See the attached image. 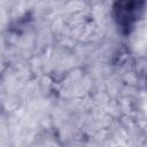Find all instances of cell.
I'll return each instance as SVG.
<instances>
[{
    "instance_id": "6da1fadb",
    "label": "cell",
    "mask_w": 147,
    "mask_h": 147,
    "mask_svg": "<svg viewBox=\"0 0 147 147\" xmlns=\"http://www.w3.org/2000/svg\"><path fill=\"white\" fill-rule=\"evenodd\" d=\"M141 5L140 2H117L115 9V18L118 23V25L125 30H129L132 24L137 21L139 13L141 11Z\"/></svg>"
}]
</instances>
